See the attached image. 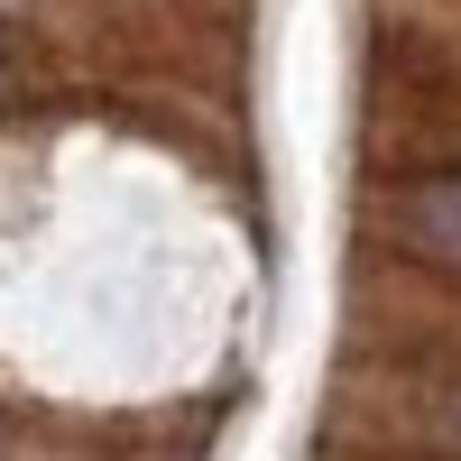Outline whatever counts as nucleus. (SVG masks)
Instances as JSON below:
<instances>
[{"label": "nucleus", "mask_w": 461, "mask_h": 461, "mask_svg": "<svg viewBox=\"0 0 461 461\" xmlns=\"http://www.w3.org/2000/svg\"><path fill=\"white\" fill-rule=\"evenodd\" d=\"M10 93H19V74H10V56H0V102H10Z\"/></svg>", "instance_id": "3"}, {"label": "nucleus", "mask_w": 461, "mask_h": 461, "mask_svg": "<svg viewBox=\"0 0 461 461\" xmlns=\"http://www.w3.org/2000/svg\"><path fill=\"white\" fill-rule=\"evenodd\" d=\"M397 240H406L415 258L461 267V176H425V185H406V194H397Z\"/></svg>", "instance_id": "1"}, {"label": "nucleus", "mask_w": 461, "mask_h": 461, "mask_svg": "<svg viewBox=\"0 0 461 461\" xmlns=\"http://www.w3.org/2000/svg\"><path fill=\"white\" fill-rule=\"evenodd\" d=\"M443 443H452V452H461V397H452V406H443Z\"/></svg>", "instance_id": "2"}, {"label": "nucleus", "mask_w": 461, "mask_h": 461, "mask_svg": "<svg viewBox=\"0 0 461 461\" xmlns=\"http://www.w3.org/2000/svg\"><path fill=\"white\" fill-rule=\"evenodd\" d=\"M19 10H28V0H0V19H19Z\"/></svg>", "instance_id": "4"}]
</instances>
